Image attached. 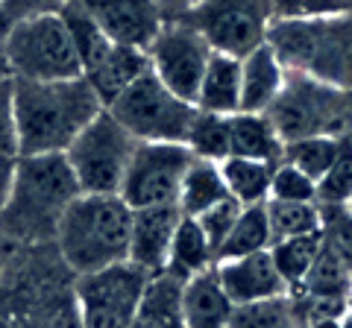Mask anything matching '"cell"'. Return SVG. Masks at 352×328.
I'll use <instances>...</instances> for the list:
<instances>
[{"label": "cell", "mask_w": 352, "mask_h": 328, "mask_svg": "<svg viewBox=\"0 0 352 328\" xmlns=\"http://www.w3.org/2000/svg\"><path fill=\"white\" fill-rule=\"evenodd\" d=\"M153 276L141 267L115 264L100 272L76 276L74 284V305L80 314L82 328H129L144 299V290Z\"/></svg>", "instance_id": "cell-9"}, {"label": "cell", "mask_w": 352, "mask_h": 328, "mask_svg": "<svg viewBox=\"0 0 352 328\" xmlns=\"http://www.w3.org/2000/svg\"><path fill=\"white\" fill-rule=\"evenodd\" d=\"M62 21L68 27V36L76 47V56L82 62V73L91 71L97 62H100L109 50H112V41L103 36V30L97 27V21L85 12V6L80 0H71V3L62 6Z\"/></svg>", "instance_id": "cell-28"}, {"label": "cell", "mask_w": 352, "mask_h": 328, "mask_svg": "<svg viewBox=\"0 0 352 328\" xmlns=\"http://www.w3.org/2000/svg\"><path fill=\"white\" fill-rule=\"evenodd\" d=\"M0 156H21L15 126V80L0 85Z\"/></svg>", "instance_id": "cell-37"}, {"label": "cell", "mask_w": 352, "mask_h": 328, "mask_svg": "<svg viewBox=\"0 0 352 328\" xmlns=\"http://www.w3.org/2000/svg\"><path fill=\"white\" fill-rule=\"evenodd\" d=\"M270 161H252V159H235L229 156L220 161V173H223L226 191L238 205H264L270 200V179H273Z\"/></svg>", "instance_id": "cell-24"}, {"label": "cell", "mask_w": 352, "mask_h": 328, "mask_svg": "<svg viewBox=\"0 0 352 328\" xmlns=\"http://www.w3.org/2000/svg\"><path fill=\"white\" fill-rule=\"evenodd\" d=\"M147 56H150V71L176 97L194 103L214 50L208 47V41L188 21H168L156 36V41L150 45Z\"/></svg>", "instance_id": "cell-12"}, {"label": "cell", "mask_w": 352, "mask_h": 328, "mask_svg": "<svg viewBox=\"0 0 352 328\" xmlns=\"http://www.w3.org/2000/svg\"><path fill=\"white\" fill-rule=\"evenodd\" d=\"M71 0H3V18H0V30L18 24L24 18L32 15H50V12H62V6Z\"/></svg>", "instance_id": "cell-38"}, {"label": "cell", "mask_w": 352, "mask_h": 328, "mask_svg": "<svg viewBox=\"0 0 352 328\" xmlns=\"http://www.w3.org/2000/svg\"><path fill=\"white\" fill-rule=\"evenodd\" d=\"M15 249H18V246L12 244V240H6V237H3V232H0V270L6 267V261L12 258V253H15Z\"/></svg>", "instance_id": "cell-42"}, {"label": "cell", "mask_w": 352, "mask_h": 328, "mask_svg": "<svg viewBox=\"0 0 352 328\" xmlns=\"http://www.w3.org/2000/svg\"><path fill=\"white\" fill-rule=\"evenodd\" d=\"M349 209H352V200H349Z\"/></svg>", "instance_id": "cell-46"}, {"label": "cell", "mask_w": 352, "mask_h": 328, "mask_svg": "<svg viewBox=\"0 0 352 328\" xmlns=\"http://www.w3.org/2000/svg\"><path fill=\"white\" fill-rule=\"evenodd\" d=\"M214 272L235 308H250V305H264V302H276V299L291 296V288L279 276L270 249L267 253L244 255V258L217 261Z\"/></svg>", "instance_id": "cell-14"}, {"label": "cell", "mask_w": 352, "mask_h": 328, "mask_svg": "<svg viewBox=\"0 0 352 328\" xmlns=\"http://www.w3.org/2000/svg\"><path fill=\"white\" fill-rule=\"evenodd\" d=\"M270 200L282 202H317V182L296 170L294 164L279 161L270 179Z\"/></svg>", "instance_id": "cell-35"}, {"label": "cell", "mask_w": 352, "mask_h": 328, "mask_svg": "<svg viewBox=\"0 0 352 328\" xmlns=\"http://www.w3.org/2000/svg\"><path fill=\"white\" fill-rule=\"evenodd\" d=\"M344 138L346 135H340V138L338 135H311V138L291 141V144H285L282 161L294 164L296 170H302L305 176H311L317 182L335 164L340 147H344Z\"/></svg>", "instance_id": "cell-29"}, {"label": "cell", "mask_w": 352, "mask_h": 328, "mask_svg": "<svg viewBox=\"0 0 352 328\" xmlns=\"http://www.w3.org/2000/svg\"><path fill=\"white\" fill-rule=\"evenodd\" d=\"M182 284L185 281L170 276V272L153 276L129 328H185L182 325Z\"/></svg>", "instance_id": "cell-22"}, {"label": "cell", "mask_w": 352, "mask_h": 328, "mask_svg": "<svg viewBox=\"0 0 352 328\" xmlns=\"http://www.w3.org/2000/svg\"><path fill=\"white\" fill-rule=\"evenodd\" d=\"M305 328H340V320H320V323H308Z\"/></svg>", "instance_id": "cell-43"}, {"label": "cell", "mask_w": 352, "mask_h": 328, "mask_svg": "<svg viewBox=\"0 0 352 328\" xmlns=\"http://www.w3.org/2000/svg\"><path fill=\"white\" fill-rule=\"evenodd\" d=\"M282 152H285V141L279 138L276 126H273L267 115H252V112L229 115V156L279 164Z\"/></svg>", "instance_id": "cell-19"}, {"label": "cell", "mask_w": 352, "mask_h": 328, "mask_svg": "<svg viewBox=\"0 0 352 328\" xmlns=\"http://www.w3.org/2000/svg\"><path fill=\"white\" fill-rule=\"evenodd\" d=\"M80 194L65 152L18 156L12 196L0 214V232L15 246H53L65 211Z\"/></svg>", "instance_id": "cell-1"}, {"label": "cell", "mask_w": 352, "mask_h": 328, "mask_svg": "<svg viewBox=\"0 0 352 328\" xmlns=\"http://www.w3.org/2000/svg\"><path fill=\"white\" fill-rule=\"evenodd\" d=\"M194 106L212 115H238L241 112V59L214 53L203 73Z\"/></svg>", "instance_id": "cell-20"}, {"label": "cell", "mask_w": 352, "mask_h": 328, "mask_svg": "<svg viewBox=\"0 0 352 328\" xmlns=\"http://www.w3.org/2000/svg\"><path fill=\"white\" fill-rule=\"evenodd\" d=\"M229 328H305V325L288 299H276V302L238 308Z\"/></svg>", "instance_id": "cell-33"}, {"label": "cell", "mask_w": 352, "mask_h": 328, "mask_svg": "<svg viewBox=\"0 0 352 328\" xmlns=\"http://www.w3.org/2000/svg\"><path fill=\"white\" fill-rule=\"evenodd\" d=\"M0 18H3V0H0Z\"/></svg>", "instance_id": "cell-45"}, {"label": "cell", "mask_w": 352, "mask_h": 328, "mask_svg": "<svg viewBox=\"0 0 352 328\" xmlns=\"http://www.w3.org/2000/svg\"><path fill=\"white\" fill-rule=\"evenodd\" d=\"M12 80L62 82L82 76V62L59 12L32 15L3 30Z\"/></svg>", "instance_id": "cell-6"}, {"label": "cell", "mask_w": 352, "mask_h": 328, "mask_svg": "<svg viewBox=\"0 0 352 328\" xmlns=\"http://www.w3.org/2000/svg\"><path fill=\"white\" fill-rule=\"evenodd\" d=\"M241 209L244 205H238L232 196L229 200H223V202H217L214 209H208L206 214H200V217H194L197 223H200V229L206 232V237L212 240V246H214V253L220 246H223V240L229 237V232H232V226H235V220H238V214H241Z\"/></svg>", "instance_id": "cell-36"}, {"label": "cell", "mask_w": 352, "mask_h": 328, "mask_svg": "<svg viewBox=\"0 0 352 328\" xmlns=\"http://www.w3.org/2000/svg\"><path fill=\"white\" fill-rule=\"evenodd\" d=\"M264 211H267L273 244H276V240H285V237L320 232V205H317V202L267 200V202H264Z\"/></svg>", "instance_id": "cell-30"}, {"label": "cell", "mask_w": 352, "mask_h": 328, "mask_svg": "<svg viewBox=\"0 0 352 328\" xmlns=\"http://www.w3.org/2000/svg\"><path fill=\"white\" fill-rule=\"evenodd\" d=\"M320 253H323V235L320 232L296 235V237H285V240L270 244V255L276 261L279 276L291 288V293L302 284V279L308 276V270L314 267V261Z\"/></svg>", "instance_id": "cell-27"}, {"label": "cell", "mask_w": 352, "mask_h": 328, "mask_svg": "<svg viewBox=\"0 0 352 328\" xmlns=\"http://www.w3.org/2000/svg\"><path fill=\"white\" fill-rule=\"evenodd\" d=\"M3 82H12V65H9L6 38H3V30H0V85H3Z\"/></svg>", "instance_id": "cell-41"}, {"label": "cell", "mask_w": 352, "mask_h": 328, "mask_svg": "<svg viewBox=\"0 0 352 328\" xmlns=\"http://www.w3.org/2000/svg\"><path fill=\"white\" fill-rule=\"evenodd\" d=\"M138 141L103 108L65 150L82 194H118Z\"/></svg>", "instance_id": "cell-8"}, {"label": "cell", "mask_w": 352, "mask_h": 328, "mask_svg": "<svg viewBox=\"0 0 352 328\" xmlns=\"http://www.w3.org/2000/svg\"><path fill=\"white\" fill-rule=\"evenodd\" d=\"M103 112L85 76L62 82L15 80V126L21 156L65 152L76 135Z\"/></svg>", "instance_id": "cell-2"}, {"label": "cell", "mask_w": 352, "mask_h": 328, "mask_svg": "<svg viewBox=\"0 0 352 328\" xmlns=\"http://www.w3.org/2000/svg\"><path fill=\"white\" fill-rule=\"evenodd\" d=\"M182 21H188L214 53L244 59L267 41L276 15L270 0H203Z\"/></svg>", "instance_id": "cell-10"}, {"label": "cell", "mask_w": 352, "mask_h": 328, "mask_svg": "<svg viewBox=\"0 0 352 328\" xmlns=\"http://www.w3.org/2000/svg\"><path fill=\"white\" fill-rule=\"evenodd\" d=\"M185 147L194 152V159L214 161V164L226 161L229 159V117L197 108L188 138H185Z\"/></svg>", "instance_id": "cell-31"}, {"label": "cell", "mask_w": 352, "mask_h": 328, "mask_svg": "<svg viewBox=\"0 0 352 328\" xmlns=\"http://www.w3.org/2000/svg\"><path fill=\"white\" fill-rule=\"evenodd\" d=\"M340 328H352V311L344 316V320H340Z\"/></svg>", "instance_id": "cell-44"}, {"label": "cell", "mask_w": 352, "mask_h": 328, "mask_svg": "<svg viewBox=\"0 0 352 328\" xmlns=\"http://www.w3.org/2000/svg\"><path fill=\"white\" fill-rule=\"evenodd\" d=\"M320 235L326 249L352 270V209L349 205H320Z\"/></svg>", "instance_id": "cell-34"}, {"label": "cell", "mask_w": 352, "mask_h": 328, "mask_svg": "<svg viewBox=\"0 0 352 328\" xmlns=\"http://www.w3.org/2000/svg\"><path fill=\"white\" fill-rule=\"evenodd\" d=\"M217 264V253L212 246V240L206 237V232L200 229V223L194 217H185L179 226H176V235H173V246H170V258H168V270L170 276L188 281L200 272L214 270Z\"/></svg>", "instance_id": "cell-21"}, {"label": "cell", "mask_w": 352, "mask_h": 328, "mask_svg": "<svg viewBox=\"0 0 352 328\" xmlns=\"http://www.w3.org/2000/svg\"><path fill=\"white\" fill-rule=\"evenodd\" d=\"M352 200V135L344 138L335 164L317 179V205H349Z\"/></svg>", "instance_id": "cell-32"}, {"label": "cell", "mask_w": 352, "mask_h": 328, "mask_svg": "<svg viewBox=\"0 0 352 328\" xmlns=\"http://www.w3.org/2000/svg\"><path fill=\"white\" fill-rule=\"evenodd\" d=\"M267 41L288 71L352 91V15L273 21Z\"/></svg>", "instance_id": "cell-4"}, {"label": "cell", "mask_w": 352, "mask_h": 328, "mask_svg": "<svg viewBox=\"0 0 352 328\" xmlns=\"http://www.w3.org/2000/svg\"><path fill=\"white\" fill-rule=\"evenodd\" d=\"M15 170H18V156H0V214H3L9 196H12Z\"/></svg>", "instance_id": "cell-40"}, {"label": "cell", "mask_w": 352, "mask_h": 328, "mask_svg": "<svg viewBox=\"0 0 352 328\" xmlns=\"http://www.w3.org/2000/svg\"><path fill=\"white\" fill-rule=\"evenodd\" d=\"M223 200H229V191H226L223 173H220V164L194 159L188 173H185V179H182L176 209H179L185 217H200Z\"/></svg>", "instance_id": "cell-23"}, {"label": "cell", "mask_w": 352, "mask_h": 328, "mask_svg": "<svg viewBox=\"0 0 352 328\" xmlns=\"http://www.w3.org/2000/svg\"><path fill=\"white\" fill-rule=\"evenodd\" d=\"M235 305L226 296L217 272H200L182 284V325L185 328H229Z\"/></svg>", "instance_id": "cell-17"}, {"label": "cell", "mask_w": 352, "mask_h": 328, "mask_svg": "<svg viewBox=\"0 0 352 328\" xmlns=\"http://www.w3.org/2000/svg\"><path fill=\"white\" fill-rule=\"evenodd\" d=\"M147 71H150L147 50L112 45V50H109L91 71H85L82 76L94 89L97 100L103 103V108H109L120 94L129 89V85H135Z\"/></svg>", "instance_id": "cell-18"}, {"label": "cell", "mask_w": 352, "mask_h": 328, "mask_svg": "<svg viewBox=\"0 0 352 328\" xmlns=\"http://www.w3.org/2000/svg\"><path fill=\"white\" fill-rule=\"evenodd\" d=\"M97 21L103 36L120 47L150 50L164 27V18L153 0H80Z\"/></svg>", "instance_id": "cell-13"}, {"label": "cell", "mask_w": 352, "mask_h": 328, "mask_svg": "<svg viewBox=\"0 0 352 328\" xmlns=\"http://www.w3.org/2000/svg\"><path fill=\"white\" fill-rule=\"evenodd\" d=\"M182 211L176 205H159V209H138L132 211L129 229V264H135L147 276H159L168 270L170 246Z\"/></svg>", "instance_id": "cell-15"}, {"label": "cell", "mask_w": 352, "mask_h": 328, "mask_svg": "<svg viewBox=\"0 0 352 328\" xmlns=\"http://www.w3.org/2000/svg\"><path fill=\"white\" fill-rule=\"evenodd\" d=\"M291 296H317V299H349L352 296V270L340 261L332 249H326L317 255L314 267L308 270V276L296 288Z\"/></svg>", "instance_id": "cell-26"}, {"label": "cell", "mask_w": 352, "mask_h": 328, "mask_svg": "<svg viewBox=\"0 0 352 328\" xmlns=\"http://www.w3.org/2000/svg\"><path fill=\"white\" fill-rule=\"evenodd\" d=\"M191 161L194 152L185 144H147V141H138L118 196L132 211L176 205Z\"/></svg>", "instance_id": "cell-11"}, {"label": "cell", "mask_w": 352, "mask_h": 328, "mask_svg": "<svg viewBox=\"0 0 352 328\" xmlns=\"http://www.w3.org/2000/svg\"><path fill=\"white\" fill-rule=\"evenodd\" d=\"M132 209L118 194H80L56 232V253L74 276L129 261Z\"/></svg>", "instance_id": "cell-3"}, {"label": "cell", "mask_w": 352, "mask_h": 328, "mask_svg": "<svg viewBox=\"0 0 352 328\" xmlns=\"http://www.w3.org/2000/svg\"><path fill=\"white\" fill-rule=\"evenodd\" d=\"M285 80H288V68L270 47V41L247 53L241 59V112L267 115V108L285 89Z\"/></svg>", "instance_id": "cell-16"}, {"label": "cell", "mask_w": 352, "mask_h": 328, "mask_svg": "<svg viewBox=\"0 0 352 328\" xmlns=\"http://www.w3.org/2000/svg\"><path fill=\"white\" fill-rule=\"evenodd\" d=\"M109 112L135 141L147 144H185L197 106L176 97L153 71L109 106Z\"/></svg>", "instance_id": "cell-7"}, {"label": "cell", "mask_w": 352, "mask_h": 328, "mask_svg": "<svg viewBox=\"0 0 352 328\" xmlns=\"http://www.w3.org/2000/svg\"><path fill=\"white\" fill-rule=\"evenodd\" d=\"M153 3L159 6L164 24H168V21H182V18H188L194 9L203 3V0H153Z\"/></svg>", "instance_id": "cell-39"}, {"label": "cell", "mask_w": 352, "mask_h": 328, "mask_svg": "<svg viewBox=\"0 0 352 328\" xmlns=\"http://www.w3.org/2000/svg\"><path fill=\"white\" fill-rule=\"evenodd\" d=\"M267 117L285 144L311 135H349L352 91L288 71L285 89L267 108Z\"/></svg>", "instance_id": "cell-5"}, {"label": "cell", "mask_w": 352, "mask_h": 328, "mask_svg": "<svg viewBox=\"0 0 352 328\" xmlns=\"http://www.w3.org/2000/svg\"><path fill=\"white\" fill-rule=\"evenodd\" d=\"M270 244H273V237H270V223H267L264 205H247V209H241L232 232L223 240V246L217 249V261L267 253Z\"/></svg>", "instance_id": "cell-25"}]
</instances>
